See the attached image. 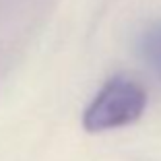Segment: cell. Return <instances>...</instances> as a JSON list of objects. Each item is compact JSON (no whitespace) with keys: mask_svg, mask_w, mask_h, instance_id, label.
Segmentation results:
<instances>
[{"mask_svg":"<svg viewBox=\"0 0 161 161\" xmlns=\"http://www.w3.org/2000/svg\"><path fill=\"white\" fill-rule=\"evenodd\" d=\"M138 52L142 60L161 80V21L149 25L138 37Z\"/></svg>","mask_w":161,"mask_h":161,"instance_id":"2","label":"cell"},{"mask_svg":"<svg viewBox=\"0 0 161 161\" xmlns=\"http://www.w3.org/2000/svg\"><path fill=\"white\" fill-rule=\"evenodd\" d=\"M147 108V91L130 76L116 75L103 83L83 112V128L105 132L136 122Z\"/></svg>","mask_w":161,"mask_h":161,"instance_id":"1","label":"cell"}]
</instances>
